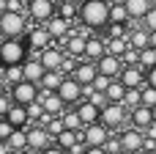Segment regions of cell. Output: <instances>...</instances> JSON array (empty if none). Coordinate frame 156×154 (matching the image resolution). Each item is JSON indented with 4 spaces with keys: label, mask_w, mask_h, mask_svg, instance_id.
Segmentation results:
<instances>
[{
    "label": "cell",
    "mask_w": 156,
    "mask_h": 154,
    "mask_svg": "<svg viewBox=\"0 0 156 154\" xmlns=\"http://www.w3.org/2000/svg\"><path fill=\"white\" fill-rule=\"evenodd\" d=\"M110 0H82L80 3V19L82 25L99 30V28H107L110 25Z\"/></svg>",
    "instance_id": "6da1fadb"
},
{
    "label": "cell",
    "mask_w": 156,
    "mask_h": 154,
    "mask_svg": "<svg viewBox=\"0 0 156 154\" xmlns=\"http://www.w3.org/2000/svg\"><path fill=\"white\" fill-rule=\"evenodd\" d=\"M0 30H3L5 39H16V36H22V33L27 30V19H25V14H22V11H11V8H5V11L0 14Z\"/></svg>",
    "instance_id": "7a4b0ae2"
},
{
    "label": "cell",
    "mask_w": 156,
    "mask_h": 154,
    "mask_svg": "<svg viewBox=\"0 0 156 154\" xmlns=\"http://www.w3.org/2000/svg\"><path fill=\"white\" fill-rule=\"evenodd\" d=\"M25 44L19 41V36L16 39H5L3 41V50H0V58H3V66H14V63H25L27 58H25Z\"/></svg>",
    "instance_id": "3957f363"
},
{
    "label": "cell",
    "mask_w": 156,
    "mask_h": 154,
    "mask_svg": "<svg viewBox=\"0 0 156 154\" xmlns=\"http://www.w3.org/2000/svg\"><path fill=\"white\" fill-rule=\"evenodd\" d=\"M82 141L88 146H107L110 141V127L104 121H93V124H85L82 127Z\"/></svg>",
    "instance_id": "277c9868"
},
{
    "label": "cell",
    "mask_w": 156,
    "mask_h": 154,
    "mask_svg": "<svg viewBox=\"0 0 156 154\" xmlns=\"http://www.w3.org/2000/svg\"><path fill=\"white\" fill-rule=\"evenodd\" d=\"M11 96H14V102H16V105L38 102V83H33V80H22V83H16V85H14Z\"/></svg>",
    "instance_id": "5b68a950"
},
{
    "label": "cell",
    "mask_w": 156,
    "mask_h": 154,
    "mask_svg": "<svg viewBox=\"0 0 156 154\" xmlns=\"http://www.w3.org/2000/svg\"><path fill=\"white\" fill-rule=\"evenodd\" d=\"M27 17L36 22H47L55 17V0H27Z\"/></svg>",
    "instance_id": "8992f818"
},
{
    "label": "cell",
    "mask_w": 156,
    "mask_h": 154,
    "mask_svg": "<svg viewBox=\"0 0 156 154\" xmlns=\"http://www.w3.org/2000/svg\"><path fill=\"white\" fill-rule=\"evenodd\" d=\"M44 25H47V30L52 33V39H58L60 44L71 36V19H66L63 14H55V17H52V19H47Z\"/></svg>",
    "instance_id": "52a82bcc"
},
{
    "label": "cell",
    "mask_w": 156,
    "mask_h": 154,
    "mask_svg": "<svg viewBox=\"0 0 156 154\" xmlns=\"http://www.w3.org/2000/svg\"><path fill=\"white\" fill-rule=\"evenodd\" d=\"M58 94L63 96V102L69 105V102H80V96L85 94V85L71 74V77H66L63 83H60V88H58Z\"/></svg>",
    "instance_id": "ba28073f"
},
{
    "label": "cell",
    "mask_w": 156,
    "mask_h": 154,
    "mask_svg": "<svg viewBox=\"0 0 156 154\" xmlns=\"http://www.w3.org/2000/svg\"><path fill=\"white\" fill-rule=\"evenodd\" d=\"M101 121L112 130V127H121L123 124V105L121 102H107L101 107Z\"/></svg>",
    "instance_id": "9c48e42d"
},
{
    "label": "cell",
    "mask_w": 156,
    "mask_h": 154,
    "mask_svg": "<svg viewBox=\"0 0 156 154\" xmlns=\"http://www.w3.org/2000/svg\"><path fill=\"white\" fill-rule=\"evenodd\" d=\"M96 66H99V72L107 74V77H115V74L123 72V69H121V55H112V52L101 55V58L96 61Z\"/></svg>",
    "instance_id": "30bf717a"
},
{
    "label": "cell",
    "mask_w": 156,
    "mask_h": 154,
    "mask_svg": "<svg viewBox=\"0 0 156 154\" xmlns=\"http://www.w3.org/2000/svg\"><path fill=\"white\" fill-rule=\"evenodd\" d=\"M74 77H77L82 85H90V83L99 77V66H96V61H80V66L74 69Z\"/></svg>",
    "instance_id": "8fae6325"
},
{
    "label": "cell",
    "mask_w": 156,
    "mask_h": 154,
    "mask_svg": "<svg viewBox=\"0 0 156 154\" xmlns=\"http://www.w3.org/2000/svg\"><path fill=\"white\" fill-rule=\"evenodd\" d=\"M49 143V132H47V127H33L30 132H27V149H33V152H44V146Z\"/></svg>",
    "instance_id": "7c38bea8"
},
{
    "label": "cell",
    "mask_w": 156,
    "mask_h": 154,
    "mask_svg": "<svg viewBox=\"0 0 156 154\" xmlns=\"http://www.w3.org/2000/svg\"><path fill=\"white\" fill-rule=\"evenodd\" d=\"M63 44H66V50H69L71 55H77L80 61L85 58V50H88V39H85L82 33H77V30H71V36H69V39H66Z\"/></svg>",
    "instance_id": "4fadbf2b"
},
{
    "label": "cell",
    "mask_w": 156,
    "mask_h": 154,
    "mask_svg": "<svg viewBox=\"0 0 156 154\" xmlns=\"http://www.w3.org/2000/svg\"><path fill=\"white\" fill-rule=\"evenodd\" d=\"M38 58H41V63H44L47 72H49V69H63V58H66V55H63L60 50H55V47H47V50L38 52Z\"/></svg>",
    "instance_id": "5bb4252c"
},
{
    "label": "cell",
    "mask_w": 156,
    "mask_h": 154,
    "mask_svg": "<svg viewBox=\"0 0 156 154\" xmlns=\"http://www.w3.org/2000/svg\"><path fill=\"white\" fill-rule=\"evenodd\" d=\"M47 74V66L41 63V58H27L25 61V80H33V83H41V77Z\"/></svg>",
    "instance_id": "9a60e30c"
},
{
    "label": "cell",
    "mask_w": 156,
    "mask_h": 154,
    "mask_svg": "<svg viewBox=\"0 0 156 154\" xmlns=\"http://www.w3.org/2000/svg\"><path fill=\"white\" fill-rule=\"evenodd\" d=\"M41 105H44V110H47L49 116H58V113L66 107V102H63V96H60L58 91H44V96H41Z\"/></svg>",
    "instance_id": "2e32d148"
},
{
    "label": "cell",
    "mask_w": 156,
    "mask_h": 154,
    "mask_svg": "<svg viewBox=\"0 0 156 154\" xmlns=\"http://www.w3.org/2000/svg\"><path fill=\"white\" fill-rule=\"evenodd\" d=\"M77 113H80V118H82V124H93V121H101V107L96 105V102H80V107H77Z\"/></svg>",
    "instance_id": "e0dca14e"
},
{
    "label": "cell",
    "mask_w": 156,
    "mask_h": 154,
    "mask_svg": "<svg viewBox=\"0 0 156 154\" xmlns=\"http://www.w3.org/2000/svg\"><path fill=\"white\" fill-rule=\"evenodd\" d=\"M121 141H123V149H126V152H140V149H145V138H143L140 127H137V130H126V132L121 135Z\"/></svg>",
    "instance_id": "ac0fdd59"
},
{
    "label": "cell",
    "mask_w": 156,
    "mask_h": 154,
    "mask_svg": "<svg viewBox=\"0 0 156 154\" xmlns=\"http://www.w3.org/2000/svg\"><path fill=\"white\" fill-rule=\"evenodd\" d=\"M154 107H148V105H140V107H134V113H132V124L134 127H140V130H148L151 124H154Z\"/></svg>",
    "instance_id": "d6986e66"
},
{
    "label": "cell",
    "mask_w": 156,
    "mask_h": 154,
    "mask_svg": "<svg viewBox=\"0 0 156 154\" xmlns=\"http://www.w3.org/2000/svg\"><path fill=\"white\" fill-rule=\"evenodd\" d=\"M49 41H52V33L47 30V25H44V28H33V30H30V47H33V50H38V52H41V50H47V47H49Z\"/></svg>",
    "instance_id": "ffe728a7"
},
{
    "label": "cell",
    "mask_w": 156,
    "mask_h": 154,
    "mask_svg": "<svg viewBox=\"0 0 156 154\" xmlns=\"http://www.w3.org/2000/svg\"><path fill=\"white\" fill-rule=\"evenodd\" d=\"M101 55H107V41H101V39H96V36H90V39H88V50H85V58H82V61H99Z\"/></svg>",
    "instance_id": "44dd1931"
},
{
    "label": "cell",
    "mask_w": 156,
    "mask_h": 154,
    "mask_svg": "<svg viewBox=\"0 0 156 154\" xmlns=\"http://www.w3.org/2000/svg\"><path fill=\"white\" fill-rule=\"evenodd\" d=\"M16 130H22L27 121H30V110H27V105H14L11 110H8V116H5Z\"/></svg>",
    "instance_id": "7402d4cb"
},
{
    "label": "cell",
    "mask_w": 156,
    "mask_h": 154,
    "mask_svg": "<svg viewBox=\"0 0 156 154\" xmlns=\"http://www.w3.org/2000/svg\"><path fill=\"white\" fill-rule=\"evenodd\" d=\"M121 80H123L129 88H140L145 77H143V69H140V66H126V69L121 72Z\"/></svg>",
    "instance_id": "603a6c76"
},
{
    "label": "cell",
    "mask_w": 156,
    "mask_h": 154,
    "mask_svg": "<svg viewBox=\"0 0 156 154\" xmlns=\"http://www.w3.org/2000/svg\"><path fill=\"white\" fill-rule=\"evenodd\" d=\"M63 80H66V77L60 74V69H49V72H47V74L41 77V83H38V85H41L44 91H58Z\"/></svg>",
    "instance_id": "cb8c5ba5"
},
{
    "label": "cell",
    "mask_w": 156,
    "mask_h": 154,
    "mask_svg": "<svg viewBox=\"0 0 156 154\" xmlns=\"http://www.w3.org/2000/svg\"><path fill=\"white\" fill-rule=\"evenodd\" d=\"M126 8L134 19H145V14L154 8V3L151 0H126Z\"/></svg>",
    "instance_id": "d4e9b609"
},
{
    "label": "cell",
    "mask_w": 156,
    "mask_h": 154,
    "mask_svg": "<svg viewBox=\"0 0 156 154\" xmlns=\"http://www.w3.org/2000/svg\"><path fill=\"white\" fill-rule=\"evenodd\" d=\"M129 44H132L134 50H145V47H151V30H148V28H143V30H132V33H129Z\"/></svg>",
    "instance_id": "484cf974"
},
{
    "label": "cell",
    "mask_w": 156,
    "mask_h": 154,
    "mask_svg": "<svg viewBox=\"0 0 156 154\" xmlns=\"http://www.w3.org/2000/svg\"><path fill=\"white\" fill-rule=\"evenodd\" d=\"M3 80H5L8 85H16V83H22V80H25V63L5 66V69H3Z\"/></svg>",
    "instance_id": "4316f807"
},
{
    "label": "cell",
    "mask_w": 156,
    "mask_h": 154,
    "mask_svg": "<svg viewBox=\"0 0 156 154\" xmlns=\"http://www.w3.org/2000/svg\"><path fill=\"white\" fill-rule=\"evenodd\" d=\"M126 91H129V85H126L123 80H112V85L107 88V96H110V102H121V105H123Z\"/></svg>",
    "instance_id": "83f0119b"
},
{
    "label": "cell",
    "mask_w": 156,
    "mask_h": 154,
    "mask_svg": "<svg viewBox=\"0 0 156 154\" xmlns=\"http://www.w3.org/2000/svg\"><path fill=\"white\" fill-rule=\"evenodd\" d=\"M80 138H82V132H80V135H77V130H63V132H60V135H58V146H60V149H66V152H69V149H71V146H74V143H77V141H80Z\"/></svg>",
    "instance_id": "f1b7e54d"
},
{
    "label": "cell",
    "mask_w": 156,
    "mask_h": 154,
    "mask_svg": "<svg viewBox=\"0 0 156 154\" xmlns=\"http://www.w3.org/2000/svg\"><path fill=\"white\" fill-rule=\"evenodd\" d=\"M129 19H132V14H129L126 3H115L110 8V22H129Z\"/></svg>",
    "instance_id": "f546056e"
},
{
    "label": "cell",
    "mask_w": 156,
    "mask_h": 154,
    "mask_svg": "<svg viewBox=\"0 0 156 154\" xmlns=\"http://www.w3.org/2000/svg\"><path fill=\"white\" fill-rule=\"evenodd\" d=\"M129 47H132L129 39H107V52H112V55H123Z\"/></svg>",
    "instance_id": "4dcf8cb0"
},
{
    "label": "cell",
    "mask_w": 156,
    "mask_h": 154,
    "mask_svg": "<svg viewBox=\"0 0 156 154\" xmlns=\"http://www.w3.org/2000/svg\"><path fill=\"white\" fill-rule=\"evenodd\" d=\"M11 149H16V152H22V149H27V132H22V130H14V135L5 141Z\"/></svg>",
    "instance_id": "1f68e13d"
},
{
    "label": "cell",
    "mask_w": 156,
    "mask_h": 154,
    "mask_svg": "<svg viewBox=\"0 0 156 154\" xmlns=\"http://www.w3.org/2000/svg\"><path fill=\"white\" fill-rule=\"evenodd\" d=\"M140 66H145V69H154L156 66V47L140 50Z\"/></svg>",
    "instance_id": "d6a6232c"
},
{
    "label": "cell",
    "mask_w": 156,
    "mask_h": 154,
    "mask_svg": "<svg viewBox=\"0 0 156 154\" xmlns=\"http://www.w3.org/2000/svg\"><path fill=\"white\" fill-rule=\"evenodd\" d=\"M58 14H63L66 19H74V17H80V6H74V0H63Z\"/></svg>",
    "instance_id": "836d02e7"
},
{
    "label": "cell",
    "mask_w": 156,
    "mask_h": 154,
    "mask_svg": "<svg viewBox=\"0 0 156 154\" xmlns=\"http://www.w3.org/2000/svg\"><path fill=\"white\" fill-rule=\"evenodd\" d=\"M123 105H129V107H140V105H143V91H140V88H129Z\"/></svg>",
    "instance_id": "e575fe53"
},
{
    "label": "cell",
    "mask_w": 156,
    "mask_h": 154,
    "mask_svg": "<svg viewBox=\"0 0 156 154\" xmlns=\"http://www.w3.org/2000/svg\"><path fill=\"white\" fill-rule=\"evenodd\" d=\"M63 124H66V130H80V127H85L77 110H74V113H66V116H63Z\"/></svg>",
    "instance_id": "d590c367"
},
{
    "label": "cell",
    "mask_w": 156,
    "mask_h": 154,
    "mask_svg": "<svg viewBox=\"0 0 156 154\" xmlns=\"http://www.w3.org/2000/svg\"><path fill=\"white\" fill-rule=\"evenodd\" d=\"M112 80H115V77H107V74H101V72H99V77L93 80V88H96V91H104V94H107V88L112 85Z\"/></svg>",
    "instance_id": "8d00e7d4"
},
{
    "label": "cell",
    "mask_w": 156,
    "mask_h": 154,
    "mask_svg": "<svg viewBox=\"0 0 156 154\" xmlns=\"http://www.w3.org/2000/svg\"><path fill=\"white\" fill-rule=\"evenodd\" d=\"M143 105H148V107H154V105H156V88H154V85L143 88Z\"/></svg>",
    "instance_id": "74e56055"
},
{
    "label": "cell",
    "mask_w": 156,
    "mask_h": 154,
    "mask_svg": "<svg viewBox=\"0 0 156 154\" xmlns=\"http://www.w3.org/2000/svg\"><path fill=\"white\" fill-rule=\"evenodd\" d=\"M77 66H80V63H77V55H71V52H69V55L63 58V69H60V72H66V74L71 72V74H74V69H77Z\"/></svg>",
    "instance_id": "f35d334b"
},
{
    "label": "cell",
    "mask_w": 156,
    "mask_h": 154,
    "mask_svg": "<svg viewBox=\"0 0 156 154\" xmlns=\"http://www.w3.org/2000/svg\"><path fill=\"white\" fill-rule=\"evenodd\" d=\"M14 130H16V127H14V124H11L8 118H5V121L0 124V141H8V138L14 135Z\"/></svg>",
    "instance_id": "ab89813d"
},
{
    "label": "cell",
    "mask_w": 156,
    "mask_h": 154,
    "mask_svg": "<svg viewBox=\"0 0 156 154\" xmlns=\"http://www.w3.org/2000/svg\"><path fill=\"white\" fill-rule=\"evenodd\" d=\"M63 130H66V124H63V121H55V118H52V121L47 124V132H49V135H55V138H58Z\"/></svg>",
    "instance_id": "60d3db41"
},
{
    "label": "cell",
    "mask_w": 156,
    "mask_h": 154,
    "mask_svg": "<svg viewBox=\"0 0 156 154\" xmlns=\"http://www.w3.org/2000/svg\"><path fill=\"white\" fill-rule=\"evenodd\" d=\"M143 22H145V28H148V30H156V6L145 14V19H143Z\"/></svg>",
    "instance_id": "b9f144b4"
},
{
    "label": "cell",
    "mask_w": 156,
    "mask_h": 154,
    "mask_svg": "<svg viewBox=\"0 0 156 154\" xmlns=\"http://www.w3.org/2000/svg\"><path fill=\"white\" fill-rule=\"evenodd\" d=\"M110 154H121L123 152V141H107V146H104Z\"/></svg>",
    "instance_id": "7bdbcfd3"
},
{
    "label": "cell",
    "mask_w": 156,
    "mask_h": 154,
    "mask_svg": "<svg viewBox=\"0 0 156 154\" xmlns=\"http://www.w3.org/2000/svg\"><path fill=\"white\" fill-rule=\"evenodd\" d=\"M14 105H16V102H14V96H11V99H8V96H3V99H0V113H3V116H8V110H11Z\"/></svg>",
    "instance_id": "ee69618b"
},
{
    "label": "cell",
    "mask_w": 156,
    "mask_h": 154,
    "mask_svg": "<svg viewBox=\"0 0 156 154\" xmlns=\"http://www.w3.org/2000/svg\"><path fill=\"white\" fill-rule=\"evenodd\" d=\"M145 83L156 88V66H154V69H148V74H145Z\"/></svg>",
    "instance_id": "f6af8a7d"
},
{
    "label": "cell",
    "mask_w": 156,
    "mask_h": 154,
    "mask_svg": "<svg viewBox=\"0 0 156 154\" xmlns=\"http://www.w3.org/2000/svg\"><path fill=\"white\" fill-rule=\"evenodd\" d=\"M38 154H69V152L60 149V146H49V149H44V152H38Z\"/></svg>",
    "instance_id": "bcb514c9"
},
{
    "label": "cell",
    "mask_w": 156,
    "mask_h": 154,
    "mask_svg": "<svg viewBox=\"0 0 156 154\" xmlns=\"http://www.w3.org/2000/svg\"><path fill=\"white\" fill-rule=\"evenodd\" d=\"M85 154H110V152H107L104 146H88V152H85Z\"/></svg>",
    "instance_id": "7dc6e473"
},
{
    "label": "cell",
    "mask_w": 156,
    "mask_h": 154,
    "mask_svg": "<svg viewBox=\"0 0 156 154\" xmlns=\"http://www.w3.org/2000/svg\"><path fill=\"white\" fill-rule=\"evenodd\" d=\"M148 135H151V138H156V121L151 124V127H148Z\"/></svg>",
    "instance_id": "c3c4849f"
},
{
    "label": "cell",
    "mask_w": 156,
    "mask_h": 154,
    "mask_svg": "<svg viewBox=\"0 0 156 154\" xmlns=\"http://www.w3.org/2000/svg\"><path fill=\"white\" fill-rule=\"evenodd\" d=\"M151 47H156V30H151Z\"/></svg>",
    "instance_id": "681fc988"
},
{
    "label": "cell",
    "mask_w": 156,
    "mask_h": 154,
    "mask_svg": "<svg viewBox=\"0 0 156 154\" xmlns=\"http://www.w3.org/2000/svg\"><path fill=\"white\" fill-rule=\"evenodd\" d=\"M115 3H126V0H110V6H115Z\"/></svg>",
    "instance_id": "f907efd6"
},
{
    "label": "cell",
    "mask_w": 156,
    "mask_h": 154,
    "mask_svg": "<svg viewBox=\"0 0 156 154\" xmlns=\"http://www.w3.org/2000/svg\"><path fill=\"white\" fill-rule=\"evenodd\" d=\"M145 154H156V149H145Z\"/></svg>",
    "instance_id": "816d5d0a"
},
{
    "label": "cell",
    "mask_w": 156,
    "mask_h": 154,
    "mask_svg": "<svg viewBox=\"0 0 156 154\" xmlns=\"http://www.w3.org/2000/svg\"><path fill=\"white\" fill-rule=\"evenodd\" d=\"M19 154H33V149H27V152H19Z\"/></svg>",
    "instance_id": "f5cc1de1"
},
{
    "label": "cell",
    "mask_w": 156,
    "mask_h": 154,
    "mask_svg": "<svg viewBox=\"0 0 156 154\" xmlns=\"http://www.w3.org/2000/svg\"><path fill=\"white\" fill-rule=\"evenodd\" d=\"M121 154H134V152H126V149H123V152H121Z\"/></svg>",
    "instance_id": "db71d44e"
},
{
    "label": "cell",
    "mask_w": 156,
    "mask_h": 154,
    "mask_svg": "<svg viewBox=\"0 0 156 154\" xmlns=\"http://www.w3.org/2000/svg\"><path fill=\"white\" fill-rule=\"evenodd\" d=\"M154 118H156V105H154Z\"/></svg>",
    "instance_id": "11a10c76"
},
{
    "label": "cell",
    "mask_w": 156,
    "mask_h": 154,
    "mask_svg": "<svg viewBox=\"0 0 156 154\" xmlns=\"http://www.w3.org/2000/svg\"><path fill=\"white\" fill-rule=\"evenodd\" d=\"M58 3H63V0H58Z\"/></svg>",
    "instance_id": "9f6ffc18"
},
{
    "label": "cell",
    "mask_w": 156,
    "mask_h": 154,
    "mask_svg": "<svg viewBox=\"0 0 156 154\" xmlns=\"http://www.w3.org/2000/svg\"><path fill=\"white\" fill-rule=\"evenodd\" d=\"M154 6H156V0H154Z\"/></svg>",
    "instance_id": "6f0895ef"
}]
</instances>
